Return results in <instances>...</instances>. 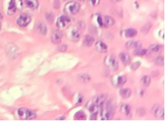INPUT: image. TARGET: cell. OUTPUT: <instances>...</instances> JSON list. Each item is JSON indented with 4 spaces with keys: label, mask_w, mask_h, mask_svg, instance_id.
Masks as SVG:
<instances>
[{
    "label": "cell",
    "mask_w": 166,
    "mask_h": 122,
    "mask_svg": "<svg viewBox=\"0 0 166 122\" xmlns=\"http://www.w3.org/2000/svg\"><path fill=\"white\" fill-rule=\"evenodd\" d=\"M100 117L101 120H111L114 115V109L110 102L105 103L101 108L100 111Z\"/></svg>",
    "instance_id": "6da1fadb"
},
{
    "label": "cell",
    "mask_w": 166,
    "mask_h": 122,
    "mask_svg": "<svg viewBox=\"0 0 166 122\" xmlns=\"http://www.w3.org/2000/svg\"><path fill=\"white\" fill-rule=\"evenodd\" d=\"M80 5L75 1H72L67 2L64 7V12L67 15H73L77 14L80 9Z\"/></svg>",
    "instance_id": "7a4b0ae2"
},
{
    "label": "cell",
    "mask_w": 166,
    "mask_h": 122,
    "mask_svg": "<svg viewBox=\"0 0 166 122\" xmlns=\"http://www.w3.org/2000/svg\"><path fill=\"white\" fill-rule=\"evenodd\" d=\"M66 35L69 40L74 42L79 41L81 38L80 31L75 26H70L68 28Z\"/></svg>",
    "instance_id": "3957f363"
},
{
    "label": "cell",
    "mask_w": 166,
    "mask_h": 122,
    "mask_svg": "<svg viewBox=\"0 0 166 122\" xmlns=\"http://www.w3.org/2000/svg\"><path fill=\"white\" fill-rule=\"evenodd\" d=\"M23 7L22 0H11L8 7V15H13L17 11H22Z\"/></svg>",
    "instance_id": "277c9868"
},
{
    "label": "cell",
    "mask_w": 166,
    "mask_h": 122,
    "mask_svg": "<svg viewBox=\"0 0 166 122\" xmlns=\"http://www.w3.org/2000/svg\"><path fill=\"white\" fill-rule=\"evenodd\" d=\"M18 115L19 118L24 120H31L35 119L37 115V113L29 109L21 108L18 111Z\"/></svg>",
    "instance_id": "5b68a950"
},
{
    "label": "cell",
    "mask_w": 166,
    "mask_h": 122,
    "mask_svg": "<svg viewBox=\"0 0 166 122\" xmlns=\"http://www.w3.org/2000/svg\"><path fill=\"white\" fill-rule=\"evenodd\" d=\"M104 64L107 68L112 70H117L119 67L118 61L113 55L106 56L104 60Z\"/></svg>",
    "instance_id": "8992f818"
},
{
    "label": "cell",
    "mask_w": 166,
    "mask_h": 122,
    "mask_svg": "<svg viewBox=\"0 0 166 122\" xmlns=\"http://www.w3.org/2000/svg\"><path fill=\"white\" fill-rule=\"evenodd\" d=\"M127 79L124 75L116 74L112 76L111 79V83L113 86L117 88H121L126 83Z\"/></svg>",
    "instance_id": "52a82bcc"
},
{
    "label": "cell",
    "mask_w": 166,
    "mask_h": 122,
    "mask_svg": "<svg viewBox=\"0 0 166 122\" xmlns=\"http://www.w3.org/2000/svg\"><path fill=\"white\" fill-rule=\"evenodd\" d=\"M31 21V16L28 14L23 13L18 18L17 20V23L21 27H25L30 24Z\"/></svg>",
    "instance_id": "ba28073f"
},
{
    "label": "cell",
    "mask_w": 166,
    "mask_h": 122,
    "mask_svg": "<svg viewBox=\"0 0 166 122\" xmlns=\"http://www.w3.org/2000/svg\"><path fill=\"white\" fill-rule=\"evenodd\" d=\"M71 22L72 18L69 16L67 15H61L57 21L56 25L59 28H63Z\"/></svg>",
    "instance_id": "9c48e42d"
},
{
    "label": "cell",
    "mask_w": 166,
    "mask_h": 122,
    "mask_svg": "<svg viewBox=\"0 0 166 122\" xmlns=\"http://www.w3.org/2000/svg\"><path fill=\"white\" fill-rule=\"evenodd\" d=\"M152 112L154 116L157 118H162L164 117L165 111L164 108L159 105H155L152 109Z\"/></svg>",
    "instance_id": "30bf717a"
},
{
    "label": "cell",
    "mask_w": 166,
    "mask_h": 122,
    "mask_svg": "<svg viewBox=\"0 0 166 122\" xmlns=\"http://www.w3.org/2000/svg\"><path fill=\"white\" fill-rule=\"evenodd\" d=\"M63 34L60 30H54L53 31L51 35V41L52 43L54 44H59L61 42Z\"/></svg>",
    "instance_id": "8fae6325"
},
{
    "label": "cell",
    "mask_w": 166,
    "mask_h": 122,
    "mask_svg": "<svg viewBox=\"0 0 166 122\" xmlns=\"http://www.w3.org/2000/svg\"><path fill=\"white\" fill-rule=\"evenodd\" d=\"M106 99L107 98L105 95H100L94 98L92 103L97 106L101 110V108L103 107L104 104L106 103Z\"/></svg>",
    "instance_id": "7c38bea8"
},
{
    "label": "cell",
    "mask_w": 166,
    "mask_h": 122,
    "mask_svg": "<svg viewBox=\"0 0 166 122\" xmlns=\"http://www.w3.org/2000/svg\"><path fill=\"white\" fill-rule=\"evenodd\" d=\"M142 47V43L139 41H129L126 42L125 45V47L127 49H136L138 48H140Z\"/></svg>",
    "instance_id": "4fadbf2b"
},
{
    "label": "cell",
    "mask_w": 166,
    "mask_h": 122,
    "mask_svg": "<svg viewBox=\"0 0 166 122\" xmlns=\"http://www.w3.org/2000/svg\"><path fill=\"white\" fill-rule=\"evenodd\" d=\"M95 48L96 50L98 52L101 54L106 53L108 51V46L105 43L102 41H98L95 44Z\"/></svg>",
    "instance_id": "5bb4252c"
},
{
    "label": "cell",
    "mask_w": 166,
    "mask_h": 122,
    "mask_svg": "<svg viewBox=\"0 0 166 122\" xmlns=\"http://www.w3.org/2000/svg\"><path fill=\"white\" fill-rule=\"evenodd\" d=\"M115 21L112 17L110 16L102 17V27L110 28L113 26Z\"/></svg>",
    "instance_id": "9a60e30c"
},
{
    "label": "cell",
    "mask_w": 166,
    "mask_h": 122,
    "mask_svg": "<svg viewBox=\"0 0 166 122\" xmlns=\"http://www.w3.org/2000/svg\"><path fill=\"white\" fill-rule=\"evenodd\" d=\"M26 6L32 10L37 9L39 7L38 0H22Z\"/></svg>",
    "instance_id": "2e32d148"
},
{
    "label": "cell",
    "mask_w": 166,
    "mask_h": 122,
    "mask_svg": "<svg viewBox=\"0 0 166 122\" xmlns=\"http://www.w3.org/2000/svg\"><path fill=\"white\" fill-rule=\"evenodd\" d=\"M120 58L121 59V61L125 65H129L131 63V57L130 55L127 53L125 52H121L119 55Z\"/></svg>",
    "instance_id": "e0dca14e"
},
{
    "label": "cell",
    "mask_w": 166,
    "mask_h": 122,
    "mask_svg": "<svg viewBox=\"0 0 166 122\" xmlns=\"http://www.w3.org/2000/svg\"><path fill=\"white\" fill-rule=\"evenodd\" d=\"M123 33H124V35L125 38H134L136 36V35L137 34V32L134 29L129 28V29H127L124 31Z\"/></svg>",
    "instance_id": "ac0fdd59"
},
{
    "label": "cell",
    "mask_w": 166,
    "mask_h": 122,
    "mask_svg": "<svg viewBox=\"0 0 166 122\" xmlns=\"http://www.w3.org/2000/svg\"><path fill=\"white\" fill-rule=\"evenodd\" d=\"M95 41V38L92 36L86 35L84 36L83 39V44L86 47H91L93 45Z\"/></svg>",
    "instance_id": "d6986e66"
},
{
    "label": "cell",
    "mask_w": 166,
    "mask_h": 122,
    "mask_svg": "<svg viewBox=\"0 0 166 122\" xmlns=\"http://www.w3.org/2000/svg\"><path fill=\"white\" fill-rule=\"evenodd\" d=\"M120 94L121 97L123 99L129 98L131 94V91L129 88L121 89L120 91Z\"/></svg>",
    "instance_id": "ffe728a7"
},
{
    "label": "cell",
    "mask_w": 166,
    "mask_h": 122,
    "mask_svg": "<svg viewBox=\"0 0 166 122\" xmlns=\"http://www.w3.org/2000/svg\"><path fill=\"white\" fill-rule=\"evenodd\" d=\"M121 112L123 115H129L131 112V107L128 104H123L121 107Z\"/></svg>",
    "instance_id": "44dd1931"
},
{
    "label": "cell",
    "mask_w": 166,
    "mask_h": 122,
    "mask_svg": "<svg viewBox=\"0 0 166 122\" xmlns=\"http://www.w3.org/2000/svg\"><path fill=\"white\" fill-rule=\"evenodd\" d=\"M147 50L145 49V48H138L135 49L134 50V51L133 52V54L134 55L136 56H145L146 54H147Z\"/></svg>",
    "instance_id": "7402d4cb"
},
{
    "label": "cell",
    "mask_w": 166,
    "mask_h": 122,
    "mask_svg": "<svg viewBox=\"0 0 166 122\" xmlns=\"http://www.w3.org/2000/svg\"><path fill=\"white\" fill-rule=\"evenodd\" d=\"M38 30L39 32L43 35H45L47 34V27L44 23H40L38 26Z\"/></svg>",
    "instance_id": "603a6c76"
},
{
    "label": "cell",
    "mask_w": 166,
    "mask_h": 122,
    "mask_svg": "<svg viewBox=\"0 0 166 122\" xmlns=\"http://www.w3.org/2000/svg\"><path fill=\"white\" fill-rule=\"evenodd\" d=\"M149 49L151 50L152 52H159L161 51L162 49V46L160 44H152L149 46Z\"/></svg>",
    "instance_id": "cb8c5ba5"
},
{
    "label": "cell",
    "mask_w": 166,
    "mask_h": 122,
    "mask_svg": "<svg viewBox=\"0 0 166 122\" xmlns=\"http://www.w3.org/2000/svg\"><path fill=\"white\" fill-rule=\"evenodd\" d=\"M151 78L149 76H145L141 79V83L143 84V86H146V87L149 86L150 85V84L151 83Z\"/></svg>",
    "instance_id": "d4e9b609"
},
{
    "label": "cell",
    "mask_w": 166,
    "mask_h": 122,
    "mask_svg": "<svg viewBox=\"0 0 166 122\" xmlns=\"http://www.w3.org/2000/svg\"><path fill=\"white\" fill-rule=\"evenodd\" d=\"M76 120H85L86 119V116L83 111H79L77 112L74 116Z\"/></svg>",
    "instance_id": "484cf974"
},
{
    "label": "cell",
    "mask_w": 166,
    "mask_h": 122,
    "mask_svg": "<svg viewBox=\"0 0 166 122\" xmlns=\"http://www.w3.org/2000/svg\"><path fill=\"white\" fill-rule=\"evenodd\" d=\"M155 63L156 65L159 66V67H162L164 65V58L162 56H159L157 57L155 61Z\"/></svg>",
    "instance_id": "4316f807"
},
{
    "label": "cell",
    "mask_w": 166,
    "mask_h": 122,
    "mask_svg": "<svg viewBox=\"0 0 166 122\" xmlns=\"http://www.w3.org/2000/svg\"><path fill=\"white\" fill-rule=\"evenodd\" d=\"M90 76L86 74H83L80 75V80L83 82H88L90 80Z\"/></svg>",
    "instance_id": "83f0119b"
},
{
    "label": "cell",
    "mask_w": 166,
    "mask_h": 122,
    "mask_svg": "<svg viewBox=\"0 0 166 122\" xmlns=\"http://www.w3.org/2000/svg\"><path fill=\"white\" fill-rule=\"evenodd\" d=\"M88 2L91 7H96L100 4V0H88Z\"/></svg>",
    "instance_id": "f1b7e54d"
},
{
    "label": "cell",
    "mask_w": 166,
    "mask_h": 122,
    "mask_svg": "<svg viewBox=\"0 0 166 122\" xmlns=\"http://www.w3.org/2000/svg\"><path fill=\"white\" fill-rule=\"evenodd\" d=\"M141 63L139 61H137L136 62L134 63L130 67V68L133 70H136V69L139 68V67L140 66Z\"/></svg>",
    "instance_id": "f546056e"
},
{
    "label": "cell",
    "mask_w": 166,
    "mask_h": 122,
    "mask_svg": "<svg viewBox=\"0 0 166 122\" xmlns=\"http://www.w3.org/2000/svg\"><path fill=\"white\" fill-rule=\"evenodd\" d=\"M137 114L140 117H142L145 115V110L143 108H140L137 110Z\"/></svg>",
    "instance_id": "4dcf8cb0"
},
{
    "label": "cell",
    "mask_w": 166,
    "mask_h": 122,
    "mask_svg": "<svg viewBox=\"0 0 166 122\" xmlns=\"http://www.w3.org/2000/svg\"><path fill=\"white\" fill-rule=\"evenodd\" d=\"M96 21L98 26L100 27H102V17L101 15H98L97 17Z\"/></svg>",
    "instance_id": "1f68e13d"
},
{
    "label": "cell",
    "mask_w": 166,
    "mask_h": 122,
    "mask_svg": "<svg viewBox=\"0 0 166 122\" xmlns=\"http://www.w3.org/2000/svg\"><path fill=\"white\" fill-rule=\"evenodd\" d=\"M68 48V46L66 45H60L58 47V50L61 51V52H64L66 51Z\"/></svg>",
    "instance_id": "d6a6232c"
},
{
    "label": "cell",
    "mask_w": 166,
    "mask_h": 122,
    "mask_svg": "<svg viewBox=\"0 0 166 122\" xmlns=\"http://www.w3.org/2000/svg\"><path fill=\"white\" fill-rule=\"evenodd\" d=\"M97 113H92L90 116V120H96L97 119Z\"/></svg>",
    "instance_id": "836d02e7"
},
{
    "label": "cell",
    "mask_w": 166,
    "mask_h": 122,
    "mask_svg": "<svg viewBox=\"0 0 166 122\" xmlns=\"http://www.w3.org/2000/svg\"><path fill=\"white\" fill-rule=\"evenodd\" d=\"M84 97L83 96H82L81 95H80V96H79V98H78V103H79V104H82V103H83V101H84V98H83Z\"/></svg>",
    "instance_id": "e575fe53"
},
{
    "label": "cell",
    "mask_w": 166,
    "mask_h": 122,
    "mask_svg": "<svg viewBox=\"0 0 166 122\" xmlns=\"http://www.w3.org/2000/svg\"><path fill=\"white\" fill-rule=\"evenodd\" d=\"M111 2H112L113 3H117V2H121L122 0H110Z\"/></svg>",
    "instance_id": "d590c367"
},
{
    "label": "cell",
    "mask_w": 166,
    "mask_h": 122,
    "mask_svg": "<svg viewBox=\"0 0 166 122\" xmlns=\"http://www.w3.org/2000/svg\"><path fill=\"white\" fill-rule=\"evenodd\" d=\"M2 15L0 13V19H2Z\"/></svg>",
    "instance_id": "8d00e7d4"
},
{
    "label": "cell",
    "mask_w": 166,
    "mask_h": 122,
    "mask_svg": "<svg viewBox=\"0 0 166 122\" xmlns=\"http://www.w3.org/2000/svg\"><path fill=\"white\" fill-rule=\"evenodd\" d=\"M78 1H81V2H84L85 0H78Z\"/></svg>",
    "instance_id": "74e56055"
},
{
    "label": "cell",
    "mask_w": 166,
    "mask_h": 122,
    "mask_svg": "<svg viewBox=\"0 0 166 122\" xmlns=\"http://www.w3.org/2000/svg\"><path fill=\"white\" fill-rule=\"evenodd\" d=\"M1 23L0 22V30H1Z\"/></svg>",
    "instance_id": "f35d334b"
},
{
    "label": "cell",
    "mask_w": 166,
    "mask_h": 122,
    "mask_svg": "<svg viewBox=\"0 0 166 122\" xmlns=\"http://www.w3.org/2000/svg\"><path fill=\"white\" fill-rule=\"evenodd\" d=\"M65 1H66V0H65Z\"/></svg>",
    "instance_id": "ab89813d"
}]
</instances>
